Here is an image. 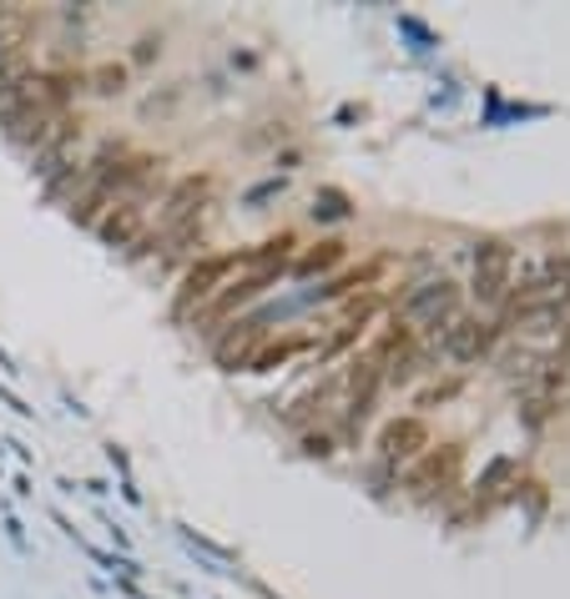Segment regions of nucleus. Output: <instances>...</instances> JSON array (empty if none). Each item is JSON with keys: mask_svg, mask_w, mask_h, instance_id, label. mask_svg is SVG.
I'll return each mask as SVG.
<instances>
[{"mask_svg": "<svg viewBox=\"0 0 570 599\" xmlns=\"http://www.w3.org/2000/svg\"><path fill=\"white\" fill-rule=\"evenodd\" d=\"M455 464H459V453L455 449H449L445 453V464H439V459H429V464H424V469H414V484H439V479H449V474H455Z\"/></svg>", "mask_w": 570, "mask_h": 599, "instance_id": "0eeeda50", "label": "nucleus"}, {"mask_svg": "<svg viewBox=\"0 0 570 599\" xmlns=\"http://www.w3.org/2000/svg\"><path fill=\"white\" fill-rule=\"evenodd\" d=\"M197 202H203V187H197V181H187L183 192L172 197V207H167V217H162V222H167V232L172 238H183L187 232V222H193V212H197Z\"/></svg>", "mask_w": 570, "mask_h": 599, "instance_id": "39448f33", "label": "nucleus"}, {"mask_svg": "<svg viewBox=\"0 0 570 599\" xmlns=\"http://www.w3.org/2000/svg\"><path fill=\"white\" fill-rule=\"evenodd\" d=\"M142 217H147V212H142L137 202H122L112 217H106V238H112V242H132L142 232Z\"/></svg>", "mask_w": 570, "mask_h": 599, "instance_id": "423d86ee", "label": "nucleus"}, {"mask_svg": "<svg viewBox=\"0 0 570 599\" xmlns=\"http://www.w3.org/2000/svg\"><path fill=\"white\" fill-rule=\"evenodd\" d=\"M510 267H515V252L505 242H485L475 258V297L479 303H500L505 287H510Z\"/></svg>", "mask_w": 570, "mask_h": 599, "instance_id": "f257e3e1", "label": "nucleus"}, {"mask_svg": "<svg viewBox=\"0 0 570 599\" xmlns=\"http://www.w3.org/2000/svg\"><path fill=\"white\" fill-rule=\"evenodd\" d=\"M404 313L424 317V323H434V328H439V317L455 313V283H445V277H439V283H424L419 293L404 303Z\"/></svg>", "mask_w": 570, "mask_h": 599, "instance_id": "f03ea898", "label": "nucleus"}, {"mask_svg": "<svg viewBox=\"0 0 570 599\" xmlns=\"http://www.w3.org/2000/svg\"><path fill=\"white\" fill-rule=\"evenodd\" d=\"M424 449V423L404 419V423H388L384 429V453L388 459H410V453Z\"/></svg>", "mask_w": 570, "mask_h": 599, "instance_id": "20e7f679", "label": "nucleus"}, {"mask_svg": "<svg viewBox=\"0 0 570 599\" xmlns=\"http://www.w3.org/2000/svg\"><path fill=\"white\" fill-rule=\"evenodd\" d=\"M490 343H495V328H479V323H469V317H459L455 328H445V348H449V358H459V362L479 358Z\"/></svg>", "mask_w": 570, "mask_h": 599, "instance_id": "7ed1b4c3", "label": "nucleus"}]
</instances>
